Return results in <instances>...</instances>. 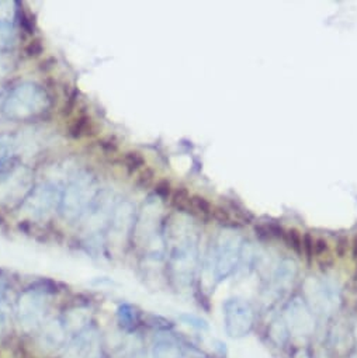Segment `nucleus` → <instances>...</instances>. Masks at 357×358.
I'll list each match as a JSON object with an SVG mask.
<instances>
[{
  "label": "nucleus",
  "instance_id": "412c9836",
  "mask_svg": "<svg viewBox=\"0 0 357 358\" xmlns=\"http://www.w3.org/2000/svg\"><path fill=\"white\" fill-rule=\"evenodd\" d=\"M15 138L9 136V135H2L0 136V162H2L9 152H12L13 146H15Z\"/></svg>",
  "mask_w": 357,
  "mask_h": 358
},
{
  "label": "nucleus",
  "instance_id": "423d86ee",
  "mask_svg": "<svg viewBox=\"0 0 357 358\" xmlns=\"http://www.w3.org/2000/svg\"><path fill=\"white\" fill-rule=\"evenodd\" d=\"M253 327L252 309L244 302H228L225 306V330L230 337L241 338Z\"/></svg>",
  "mask_w": 357,
  "mask_h": 358
},
{
  "label": "nucleus",
  "instance_id": "cd10ccee",
  "mask_svg": "<svg viewBox=\"0 0 357 358\" xmlns=\"http://www.w3.org/2000/svg\"><path fill=\"white\" fill-rule=\"evenodd\" d=\"M41 51H43V45H41L40 41L31 43V44L29 45V48H27V54H29L30 57H33V55L36 57V55H38Z\"/></svg>",
  "mask_w": 357,
  "mask_h": 358
},
{
  "label": "nucleus",
  "instance_id": "7c9ffc66",
  "mask_svg": "<svg viewBox=\"0 0 357 358\" xmlns=\"http://www.w3.org/2000/svg\"><path fill=\"white\" fill-rule=\"evenodd\" d=\"M318 358H329L328 355H323V354H321V355H318Z\"/></svg>",
  "mask_w": 357,
  "mask_h": 358
},
{
  "label": "nucleus",
  "instance_id": "f3484780",
  "mask_svg": "<svg viewBox=\"0 0 357 358\" xmlns=\"http://www.w3.org/2000/svg\"><path fill=\"white\" fill-rule=\"evenodd\" d=\"M118 317H120V322L124 324V326H130L132 323L136 322V313L135 310L130 306V305H122L120 306L118 309Z\"/></svg>",
  "mask_w": 357,
  "mask_h": 358
},
{
  "label": "nucleus",
  "instance_id": "4468645a",
  "mask_svg": "<svg viewBox=\"0 0 357 358\" xmlns=\"http://www.w3.org/2000/svg\"><path fill=\"white\" fill-rule=\"evenodd\" d=\"M290 249H293L297 255H302V235L297 229H288L286 231V235L283 238Z\"/></svg>",
  "mask_w": 357,
  "mask_h": 358
},
{
  "label": "nucleus",
  "instance_id": "393cba45",
  "mask_svg": "<svg viewBox=\"0 0 357 358\" xmlns=\"http://www.w3.org/2000/svg\"><path fill=\"white\" fill-rule=\"evenodd\" d=\"M347 248H349V239L346 236H339L336 239V246H335V252H336V256L343 259L347 253Z\"/></svg>",
  "mask_w": 357,
  "mask_h": 358
},
{
  "label": "nucleus",
  "instance_id": "20e7f679",
  "mask_svg": "<svg viewBox=\"0 0 357 358\" xmlns=\"http://www.w3.org/2000/svg\"><path fill=\"white\" fill-rule=\"evenodd\" d=\"M61 194L55 185L44 183L31 190L23 204V211L34 220H46L51 215L55 206L61 203Z\"/></svg>",
  "mask_w": 357,
  "mask_h": 358
},
{
  "label": "nucleus",
  "instance_id": "6ab92c4d",
  "mask_svg": "<svg viewBox=\"0 0 357 358\" xmlns=\"http://www.w3.org/2000/svg\"><path fill=\"white\" fill-rule=\"evenodd\" d=\"M9 323H10V310L5 303V301H2L0 302V337L8 331Z\"/></svg>",
  "mask_w": 357,
  "mask_h": 358
},
{
  "label": "nucleus",
  "instance_id": "4be33fe9",
  "mask_svg": "<svg viewBox=\"0 0 357 358\" xmlns=\"http://www.w3.org/2000/svg\"><path fill=\"white\" fill-rule=\"evenodd\" d=\"M302 253L308 262L314 259V236L308 232L302 236Z\"/></svg>",
  "mask_w": 357,
  "mask_h": 358
},
{
  "label": "nucleus",
  "instance_id": "f8f14e48",
  "mask_svg": "<svg viewBox=\"0 0 357 358\" xmlns=\"http://www.w3.org/2000/svg\"><path fill=\"white\" fill-rule=\"evenodd\" d=\"M269 337L272 340V343L279 347V348H286L288 338H290V333L288 329L286 326L280 327V326H272L269 330Z\"/></svg>",
  "mask_w": 357,
  "mask_h": 358
},
{
  "label": "nucleus",
  "instance_id": "aec40b11",
  "mask_svg": "<svg viewBox=\"0 0 357 358\" xmlns=\"http://www.w3.org/2000/svg\"><path fill=\"white\" fill-rule=\"evenodd\" d=\"M329 256V245L323 238H314V257L319 260Z\"/></svg>",
  "mask_w": 357,
  "mask_h": 358
},
{
  "label": "nucleus",
  "instance_id": "f257e3e1",
  "mask_svg": "<svg viewBox=\"0 0 357 358\" xmlns=\"http://www.w3.org/2000/svg\"><path fill=\"white\" fill-rule=\"evenodd\" d=\"M97 186L94 177L89 173H80L66 187L61 197L59 211L68 221L79 220L89 210L97 197Z\"/></svg>",
  "mask_w": 357,
  "mask_h": 358
},
{
  "label": "nucleus",
  "instance_id": "ddd939ff",
  "mask_svg": "<svg viewBox=\"0 0 357 358\" xmlns=\"http://www.w3.org/2000/svg\"><path fill=\"white\" fill-rule=\"evenodd\" d=\"M15 29L13 24L0 22V50L9 48L15 43Z\"/></svg>",
  "mask_w": 357,
  "mask_h": 358
},
{
  "label": "nucleus",
  "instance_id": "dca6fc26",
  "mask_svg": "<svg viewBox=\"0 0 357 358\" xmlns=\"http://www.w3.org/2000/svg\"><path fill=\"white\" fill-rule=\"evenodd\" d=\"M15 17H16L15 2H0V22L13 24Z\"/></svg>",
  "mask_w": 357,
  "mask_h": 358
},
{
  "label": "nucleus",
  "instance_id": "b1692460",
  "mask_svg": "<svg viewBox=\"0 0 357 358\" xmlns=\"http://www.w3.org/2000/svg\"><path fill=\"white\" fill-rule=\"evenodd\" d=\"M155 193L162 197V199H167L172 196V187L170 183L167 180H159L155 186Z\"/></svg>",
  "mask_w": 357,
  "mask_h": 358
},
{
  "label": "nucleus",
  "instance_id": "f03ea898",
  "mask_svg": "<svg viewBox=\"0 0 357 358\" xmlns=\"http://www.w3.org/2000/svg\"><path fill=\"white\" fill-rule=\"evenodd\" d=\"M48 104V96L40 86L23 83L6 99L4 113L10 120H26L46 111Z\"/></svg>",
  "mask_w": 357,
  "mask_h": 358
},
{
  "label": "nucleus",
  "instance_id": "a211bd4d",
  "mask_svg": "<svg viewBox=\"0 0 357 358\" xmlns=\"http://www.w3.org/2000/svg\"><path fill=\"white\" fill-rule=\"evenodd\" d=\"M155 182V171L149 167H145L139 174H138V178H136V185L142 189H146L149 186H152Z\"/></svg>",
  "mask_w": 357,
  "mask_h": 358
},
{
  "label": "nucleus",
  "instance_id": "5701e85b",
  "mask_svg": "<svg viewBox=\"0 0 357 358\" xmlns=\"http://www.w3.org/2000/svg\"><path fill=\"white\" fill-rule=\"evenodd\" d=\"M89 128H90V120L86 118V117H83V118H79V120L75 122V125L72 127V134H74L75 136H83V135H86L85 131H88Z\"/></svg>",
  "mask_w": 357,
  "mask_h": 358
},
{
  "label": "nucleus",
  "instance_id": "7ed1b4c3",
  "mask_svg": "<svg viewBox=\"0 0 357 358\" xmlns=\"http://www.w3.org/2000/svg\"><path fill=\"white\" fill-rule=\"evenodd\" d=\"M33 171L26 166H15L0 174V204L10 206L31 193Z\"/></svg>",
  "mask_w": 357,
  "mask_h": 358
},
{
  "label": "nucleus",
  "instance_id": "6e6552de",
  "mask_svg": "<svg viewBox=\"0 0 357 358\" xmlns=\"http://www.w3.org/2000/svg\"><path fill=\"white\" fill-rule=\"evenodd\" d=\"M132 220V208L130 204H121L120 207L114 208V213L110 220V235L113 238H122L127 234Z\"/></svg>",
  "mask_w": 357,
  "mask_h": 358
},
{
  "label": "nucleus",
  "instance_id": "9b49d317",
  "mask_svg": "<svg viewBox=\"0 0 357 358\" xmlns=\"http://www.w3.org/2000/svg\"><path fill=\"white\" fill-rule=\"evenodd\" d=\"M190 193L186 187H177L172 193V204L181 211H190Z\"/></svg>",
  "mask_w": 357,
  "mask_h": 358
},
{
  "label": "nucleus",
  "instance_id": "c85d7f7f",
  "mask_svg": "<svg viewBox=\"0 0 357 358\" xmlns=\"http://www.w3.org/2000/svg\"><path fill=\"white\" fill-rule=\"evenodd\" d=\"M351 255H353V259L357 260V235L351 241Z\"/></svg>",
  "mask_w": 357,
  "mask_h": 358
},
{
  "label": "nucleus",
  "instance_id": "1a4fd4ad",
  "mask_svg": "<svg viewBox=\"0 0 357 358\" xmlns=\"http://www.w3.org/2000/svg\"><path fill=\"white\" fill-rule=\"evenodd\" d=\"M66 327L61 322H51L46 326L43 334H41V343L46 348L50 350H59L65 344L66 338Z\"/></svg>",
  "mask_w": 357,
  "mask_h": 358
},
{
  "label": "nucleus",
  "instance_id": "bb28decb",
  "mask_svg": "<svg viewBox=\"0 0 357 358\" xmlns=\"http://www.w3.org/2000/svg\"><path fill=\"white\" fill-rule=\"evenodd\" d=\"M182 319H183L188 324H192L193 327H196V329H199V330H207V329H209V326H207V323H206L204 320L197 319V317H195V316H182Z\"/></svg>",
  "mask_w": 357,
  "mask_h": 358
},
{
  "label": "nucleus",
  "instance_id": "a878e982",
  "mask_svg": "<svg viewBox=\"0 0 357 358\" xmlns=\"http://www.w3.org/2000/svg\"><path fill=\"white\" fill-rule=\"evenodd\" d=\"M12 68H13V61L9 57L0 54V78H4L6 73H9Z\"/></svg>",
  "mask_w": 357,
  "mask_h": 358
},
{
  "label": "nucleus",
  "instance_id": "c756f323",
  "mask_svg": "<svg viewBox=\"0 0 357 358\" xmlns=\"http://www.w3.org/2000/svg\"><path fill=\"white\" fill-rule=\"evenodd\" d=\"M5 292H6V282L2 278H0V302L4 301Z\"/></svg>",
  "mask_w": 357,
  "mask_h": 358
},
{
  "label": "nucleus",
  "instance_id": "2eb2a0df",
  "mask_svg": "<svg viewBox=\"0 0 357 358\" xmlns=\"http://www.w3.org/2000/svg\"><path fill=\"white\" fill-rule=\"evenodd\" d=\"M124 162H125L127 169H128L130 171L138 170L139 167L145 166V163H146L145 157H144L141 153H138V152H128V153H125Z\"/></svg>",
  "mask_w": 357,
  "mask_h": 358
},
{
  "label": "nucleus",
  "instance_id": "9d476101",
  "mask_svg": "<svg viewBox=\"0 0 357 358\" xmlns=\"http://www.w3.org/2000/svg\"><path fill=\"white\" fill-rule=\"evenodd\" d=\"M213 210H214V206L206 197L192 196L190 213H195L204 220H210V218H213Z\"/></svg>",
  "mask_w": 357,
  "mask_h": 358
},
{
  "label": "nucleus",
  "instance_id": "0eeeda50",
  "mask_svg": "<svg viewBox=\"0 0 357 358\" xmlns=\"http://www.w3.org/2000/svg\"><path fill=\"white\" fill-rule=\"evenodd\" d=\"M185 350L177 338L159 336L152 345V358H183Z\"/></svg>",
  "mask_w": 357,
  "mask_h": 358
},
{
  "label": "nucleus",
  "instance_id": "39448f33",
  "mask_svg": "<svg viewBox=\"0 0 357 358\" xmlns=\"http://www.w3.org/2000/svg\"><path fill=\"white\" fill-rule=\"evenodd\" d=\"M48 309L46 292L40 289H27L19 299V319L26 330L36 329L44 320Z\"/></svg>",
  "mask_w": 357,
  "mask_h": 358
}]
</instances>
